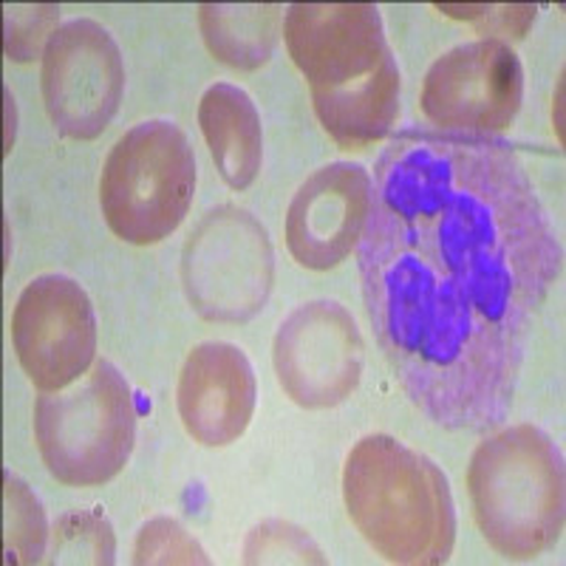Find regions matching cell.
Here are the masks:
<instances>
[{
    "label": "cell",
    "instance_id": "15",
    "mask_svg": "<svg viewBox=\"0 0 566 566\" xmlns=\"http://www.w3.org/2000/svg\"><path fill=\"white\" fill-rule=\"evenodd\" d=\"M281 7L255 3H205L199 7V27L212 57L230 69L255 71L270 63L281 40Z\"/></svg>",
    "mask_w": 566,
    "mask_h": 566
},
{
    "label": "cell",
    "instance_id": "2",
    "mask_svg": "<svg viewBox=\"0 0 566 566\" xmlns=\"http://www.w3.org/2000/svg\"><path fill=\"white\" fill-rule=\"evenodd\" d=\"M290 57L310 83L323 130L346 150L371 148L399 116V69L371 3H295L283 18Z\"/></svg>",
    "mask_w": 566,
    "mask_h": 566
},
{
    "label": "cell",
    "instance_id": "11",
    "mask_svg": "<svg viewBox=\"0 0 566 566\" xmlns=\"http://www.w3.org/2000/svg\"><path fill=\"white\" fill-rule=\"evenodd\" d=\"M272 363L277 382L295 406L310 411L335 408L360 386V328L343 303H303L277 328Z\"/></svg>",
    "mask_w": 566,
    "mask_h": 566
},
{
    "label": "cell",
    "instance_id": "5",
    "mask_svg": "<svg viewBox=\"0 0 566 566\" xmlns=\"http://www.w3.org/2000/svg\"><path fill=\"white\" fill-rule=\"evenodd\" d=\"M34 442L65 488H99L119 476L136 442V402L119 368L97 360L74 388L45 391L34 406Z\"/></svg>",
    "mask_w": 566,
    "mask_h": 566
},
{
    "label": "cell",
    "instance_id": "12",
    "mask_svg": "<svg viewBox=\"0 0 566 566\" xmlns=\"http://www.w3.org/2000/svg\"><path fill=\"white\" fill-rule=\"evenodd\" d=\"M371 174L332 161L297 187L286 210V247L306 270L326 272L357 250L371 210Z\"/></svg>",
    "mask_w": 566,
    "mask_h": 566
},
{
    "label": "cell",
    "instance_id": "6",
    "mask_svg": "<svg viewBox=\"0 0 566 566\" xmlns=\"http://www.w3.org/2000/svg\"><path fill=\"white\" fill-rule=\"evenodd\" d=\"M196 196V156L170 119H148L116 139L99 176V207L116 239L136 247L170 239Z\"/></svg>",
    "mask_w": 566,
    "mask_h": 566
},
{
    "label": "cell",
    "instance_id": "9",
    "mask_svg": "<svg viewBox=\"0 0 566 566\" xmlns=\"http://www.w3.org/2000/svg\"><path fill=\"white\" fill-rule=\"evenodd\" d=\"M43 99L54 128L69 139H97L119 111L125 63L97 20H69L43 52Z\"/></svg>",
    "mask_w": 566,
    "mask_h": 566
},
{
    "label": "cell",
    "instance_id": "3",
    "mask_svg": "<svg viewBox=\"0 0 566 566\" xmlns=\"http://www.w3.org/2000/svg\"><path fill=\"white\" fill-rule=\"evenodd\" d=\"M343 499L357 533L391 564H444L457 541V507L433 459L406 442L371 433L343 468Z\"/></svg>",
    "mask_w": 566,
    "mask_h": 566
},
{
    "label": "cell",
    "instance_id": "7",
    "mask_svg": "<svg viewBox=\"0 0 566 566\" xmlns=\"http://www.w3.org/2000/svg\"><path fill=\"white\" fill-rule=\"evenodd\" d=\"M272 244L255 216L239 207L207 212L181 255V281L207 321L244 323L264 310L272 290Z\"/></svg>",
    "mask_w": 566,
    "mask_h": 566
},
{
    "label": "cell",
    "instance_id": "4",
    "mask_svg": "<svg viewBox=\"0 0 566 566\" xmlns=\"http://www.w3.org/2000/svg\"><path fill=\"white\" fill-rule=\"evenodd\" d=\"M473 518L510 560H530L564 533V457L535 424H510L479 444L468 468Z\"/></svg>",
    "mask_w": 566,
    "mask_h": 566
},
{
    "label": "cell",
    "instance_id": "14",
    "mask_svg": "<svg viewBox=\"0 0 566 566\" xmlns=\"http://www.w3.org/2000/svg\"><path fill=\"white\" fill-rule=\"evenodd\" d=\"M199 125L221 179L247 190L264 165V128L250 94L232 83L210 85L199 103Z\"/></svg>",
    "mask_w": 566,
    "mask_h": 566
},
{
    "label": "cell",
    "instance_id": "8",
    "mask_svg": "<svg viewBox=\"0 0 566 566\" xmlns=\"http://www.w3.org/2000/svg\"><path fill=\"white\" fill-rule=\"evenodd\" d=\"M524 99V69L504 40L482 38L444 52L422 83V114L448 134L490 136L515 123Z\"/></svg>",
    "mask_w": 566,
    "mask_h": 566
},
{
    "label": "cell",
    "instance_id": "20",
    "mask_svg": "<svg viewBox=\"0 0 566 566\" xmlns=\"http://www.w3.org/2000/svg\"><path fill=\"white\" fill-rule=\"evenodd\" d=\"M57 7H9L7 9V54L14 63H29L45 52L57 32Z\"/></svg>",
    "mask_w": 566,
    "mask_h": 566
},
{
    "label": "cell",
    "instance_id": "10",
    "mask_svg": "<svg viewBox=\"0 0 566 566\" xmlns=\"http://www.w3.org/2000/svg\"><path fill=\"white\" fill-rule=\"evenodd\" d=\"M20 368L40 391H63L94 366L97 315L88 292L69 275H40L12 312Z\"/></svg>",
    "mask_w": 566,
    "mask_h": 566
},
{
    "label": "cell",
    "instance_id": "18",
    "mask_svg": "<svg viewBox=\"0 0 566 566\" xmlns=\"http://www.w3.org/2000/svg\"><path fill=\"white\" fill-rule=\"evenodd\" d=\"M247 564H326L315 541L301 527L286 522H266L255 527L244 547Z\"/></svg>",
    "mask_w": 566,
    "mask_h": 566
},
{
    "label": "cell",
    "instance_id": "21",
    "mask_svg": "<svg viewBox=\"0 0 566 566\" xmlns=\"http://www.w3.org/2000/svg\"><path fill=\"white\" fill-rule=\"evenodd\" d=\"M439 12L451 14V18L470 20L479 29V34H499V38H524L533 27L535 7H437ZM495 38V40H499Z\"/></svg>",
    "mask_w": 566,
    "mask_h": 566
},
{
    "label": "cell",
    "instance_id": "17",
    "mask_svg": "<svg viewBox=\"0 0 566 566\" xmlns=\"http://www.w3.org/2000/svg\"><path fill=\"white\" fill-rule=\"evenodd\" d=\"M3 479H7V560L9 564H43L49 527H45V513L38 495L9 470Z\"/></svg>",
    "mask_w": 566,
    "mask_h": 566
},
{
    "label": "cell",
    "instance_id": "1",
    "mask_svg": "<svg viewBox=\"0 0 566 566\" xmlns=\"http://www.w3.org/2000/svg\"><path fill=\"white\" fill-rule=\"evenodd\" d=\"M371 181L357 258L399 388L448 431L499 428L564 266L527 168L490 136L402 130Z\"/></svg>",
    "mask_w": 566,
    "mask_h": 566
},
{
    "label": "cell",
    "instance_id": "19",
    "mask_svg": "<svg viewBox=\"0 0 566 566\" xmlns=\"http://www.w3.org/2000/svg\"><path fill=\"white\" fill-rule=\"evenodd\" d=\"M134 564H210V558L174 518H154L136 535Z\"/></svg>",
    "mask_w": 566,
    "mask_h": 566
},
{
    "label": "cell",
    "instance_id": "16",
    "mask_svg": "<svg viewBox=\"0 0 566 566\" xmlns=\"http://www.w3.org/2000/svg\"><path fill=\"white\" fill-rule=\"evenodd\" d=\"M52 564H97L116 560V538L108 518L88 510L60 515L52 530Z\"/></svg>",
    "mask_w": 566,
    "mask_h": 566
},
{
    "label": "cell",
    "instance_id": "13",
    "mask_svg": "<svg viewBox=\"0 0 566 566\" xmlns=\"http://www.w3.org/2000/svg\"><path fill=\"white\" fill-rule=\"evenodd\" d=\"M255 399V371L239 346L207 340L187 354L176 388V406L193 442L205 448L239 442L250 428Z\"/></svg>",
    "mask_w": 566,
    "mask_h": 566
}]
</instances>
